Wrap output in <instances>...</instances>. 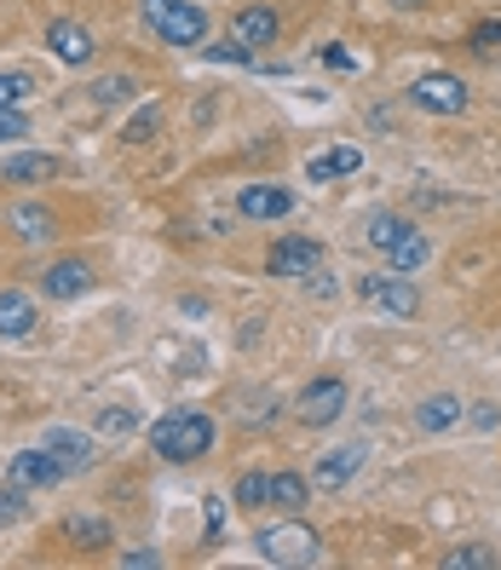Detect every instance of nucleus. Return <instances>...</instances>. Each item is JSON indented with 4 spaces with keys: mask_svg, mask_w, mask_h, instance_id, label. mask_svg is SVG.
<instances>
[{
    "mask_svg": "<svg viewBox=\"0 0 501 570\" xmlns=\"http://www.w3.org/2000/svg\"><path fill=\"white\" fill-rule=\"evenodd\" d=\"M47 47H52V58H58V63H70V70H81V63H92V52H98L92 29H81V23H70V18L47 23Z\"/></svg>",
    "mask_w": 501,
    "mask_h": 570,
    "instance_id": "9",
    "label": "nucleus"
},
{
    "mask_svg": "<svg viewBox=\"0 0 501 570\" xmlns=\"http://www.w3.org/2000/svg\"><path fill=\"white\" fill-rule=\"evenodd\" d=\"M466 47H473L484 63H501V18H484V23H473V36H466Z\"/></svg>",
    "mask_w": 501,
    "mask_h": 570,
    "instance_id": "27",
    "label": "nucleus"
},
{
    "mask_svg": "<svg viewBox=\"0 0 501 570\" xmlns=\"http://www.w3.org/2000/svg\"><path fill=\"white\" fill-rule=\"evenodd\" d=\"M29 513V501H23V490L18 484H7V490H0V530H7V524H18Z\"/></svg>",
    "mask_w": 501,
    "mask_h": 570,
    "instance_id": "32",
    "label": "nucleus"
},
{
    "mask_svg": "<svg viewBox=\"0 0 501 570\" xmlns=\"http://www.w3.org/2000/svg\"><path fill=\"white\" fill-rule=\"evenodd\" d=\"M219 530H225V495H203V542L208 548L219 542Z\"/></svg>",
    "mask_w": 501,
    "mask_h": 570,
    "instance_id": "31",
    "label": "nucleus"
},
{
    "mask_svg": "<svg viewBox=\"0 0 501 570\" xmlns=\"http://www.w3.org/2000/svg\"><path fill=\"white\" fill-rule=\"evenodd\" d=\"M392 7H397V12H410V7H426V0H392Z\"/></svg>",
    "mask_w": 501,
    "mask_h": 570,
    "instance_id": "36",
    "label": "nucleus"
},
{
    "mask_svg": "<svg viewBox=\"0 0 501 570\" xmlns=\"http://www.w3.org/2000/svg\"><path fill=\"white\" fill-rule=\"evenodd\" d=\"M312 501V479H299V473H272V508L277 513H299Z\"/></svg>",
    "mask_w": 501,
    "mask_h": 570,
    "instance_id": "21",
    "label": "nucleus"
},
{
    "mask_svg": "<svg viewBox=\"0 0 501 570\" xmlns=\"http://www.w3.org/2000/svg\"><path fill=\"white\" fill-rule=\"evenodd\" d=\"M18 132H29V127H23V116H18V105H0V145H12Z\"/></svg>",
    "mask_w": 501,
    "mask_h": 570,
    "instance_id": "34",
    "label": "nucleus"
},
{
    "mask_svg": "<svg viewBox=\"0 0 501 570\" xmlns=\"http://www.w3.org/2000/svg\"><path fill=\"white\" fill-rule=\"evenodd\" d=\"M36 92V76L29 70H0V105H23Z\"/></svg>",
    "mask_w": 501,
    "mask_h": 570,
    "instance_id": "30",
    "label": "nucleus"
},
{
    "mask_svg": "<svg viewBox=\"0 0 501 570\" xmlns=\"http://www.w3.org/2000/svg\"><path fill=\"white\" fill-rule=\"evenodd\" d=\"M426 254H432L426 237H421V230H410L404 243H392V248H386V265H392L397 277H410V272H421V265H426Z\"/></svg>",
    "mask_w": 501,
    "mask_h": 570,
    "instance_id": "22",
    "label": "nucleus"
},
{
    "mask_svg": "<svg viewBox=\"0 0 501 570\" xmlns=\"http://www.w3.org/2000/svg\"><path fill=\"white\" fill-rule=\"evenodd\" d=\"M363 461H370V444H341V450H328L317 461V490H346L357 473H363Z\"/></svg>",
    "mask_w": 501,
    "mask_h": 570,
    "instance_id": "12",
    "label": "nucleus"
},
{
    "mask_svg": "<svg viewBox=\"0 0 501 570\" xmlns=\"http://www.w3.org/2000/svg\"><path fill=\"white\" fill-rule=\"evenodd\" d=\"M208 63H254V47H243L237 36H230L225 47H208Z\"/></svg>",
    "mask_w": 501,
    "mask_h": 570,
    "instance_id": "33",
    "label": "nucleus"
},
{
    "mask_svg": "<svg viewBox=\"0 0 501 570\" xmlns=\"http://www.w3.org/2000/svg\"><path fill=\"white\" fill-rule=\"evenodd\" d=\"M132 92H139V81H132V76H98L92 81L98 105H121V98H132Z\"/></svg>",
    "mask_w": 501,
    "mask_h": 570,
    "instance_id": "29",
    "label": "nucleus"
},
{
    "mask_svg": "<svg viewBox=\"0 0 501 570\" xmlns=\"http://www.w3.org/2000/svg\"><path fill=\"white\" fill-rule=\"evenodd\" d=\"M357 167H363V150L357 145H334V150H323V156H312L306 161V179H346V174H357Z\"/></svg>",
    "mask_w": 501,
    "mask_h": 570,
    "instance_id": "17",
    "label": "nucleus"
},
{
    "mask_svg": "<svg viewBox=\"0 0 501 570\" xmlns=\"http://www.w3.org/2000/svg\"><path fill=\"white\" fill-rule=\"evenodd\" d=\"M139 18L156 41L167 47H196L208 41V12L196 7V0H139Z\"/></svg>",
    "mask_w": 501,
    "mask_h": 570,
    "instance_id": "2",
    "label": "nucleus"
},
{
    "mask_svg": "<svg viewBox=\"0 0 501 570\" xmlns=\"http://www.w3.org/2000/svg\"><path fill=\"white\" fill-rule=\"evenodd\" d=\"M98 432H105V439H132V432H139V410H127V404L98 410Z\"/></svg>",
    "mask_w": 501,
    "mask_h": 570,
    "instance_id": "26",
    "label": "nucleus"
},
{
    "mask_svg": "<svg viewBox=\"0 0 501 570\" xmlns=\"http://www.w3.org/2000/svg\"><path fill=\"white\" fill-rule=\"evenodd\" d=\"M357 299L363 306H375V312H386V317H415L421 312V294H415V283L410 277H357Z\"/></svg>",
    "mask_w": 501,
    "mask_h": 570,
    "instance_id": "4",
    "label": "nucleus"
},
{
    "mask_svg": "<svg viewBox=\"0 0 501 570\" xmlns=\"http://www.w3.org/2000/svg\"><path fill=\"white\" fill-rule=\"evenodd\" d=\"M36 328V299L23 288H0V334L7 341H23V334Z\"/></svg>",
    "mask_w": 501,
    "mask_h": 570,
    "instance_id": "15",
    "label": "nucleus"
},
{
    "mask_svg": "<svg viewBox=\"0 0 501 570\" xmlns=\"http://www.w3.org/2000/svg\"><path fill=\"white\" fill-rule=\"evenodd\" d=\"M230 501H237L243 513H259L265 501H272V473H243L237 490H230Z\"/></svg>",
    "mask_w": 501,
    "mask_h": 570,
    "instance_id": "25",
    "label": "nucleus"
},
{
    "mask_svg": "<svg viewBox=\"0 0 501 570\" xmlns=\"http://www.w3.org/2000/svg\"><path fill=\"white\" fill-rule=\"evenodd\" d=\"M341 410H346V381L341 375H323V381H312L306 392L294 397V415L306 421V426H334V421H341Z\"/></svg>",
    "mask_w": 501,
    "mask_h": 570,
    "instance_id": "5",
    "label": "nucleus"
},
{
    "mask_svg": "<svg viewBox=\"0 0 501 570\" xmlns=\"http://www.w3.org/2000/svg\"><path fill=\"white\" fill-rule=\"evenodd\" d=\"M121 564H127V570H132V564L150 570V564H156V553H150V548H139V553H121Z\"/></svg>",
    "mask_w": 501,
    "mask_h": 570,
    "instance_id": "35",
    "label": "nucleus"
},
{
    "mask_svg": "<svg viewBox=\"0 0 501 570\" xmlns=\"http://www.w3.org/2000/svg\"><path fill=\"white\" fill-rule=\"evenodd\" d=\"M12 230H18L23 243H52L58 219H52V208H36V203H23V208H12Z\"/></svg>",
    "mask_w": 501,
    "mask_h": 570,
    "instance_id": "20",
    "label": "nucleus"
},
{
    "mask_svg": "<svg viewBox=\"0 0 501 570\" xmlns=\"http://www.w3.org/2000/svg\"><path fill=\"white\" fill-rule=\"evenodd\" d=\"M63 542L98 553V548H110V524L98 519V513H70V519H63Z\"/></svg>",
    "mask_w": 501,
    "mask_h": 570,
    "instance_id": "18",
    "label": "nucleus"
},
{
    "mask_svg": "<svg viewBox=\"0 0 501 570\" xmlns=\"http://www.w3.org/2000/svg\"><path fill=\"white\" fill-rule=\"evenodd\" d=\"M52 174H58V156L52 150H23V156H12L7 167H0V179H7V185H41Z\"/></svg>",
    "mask_w": 501,
    "mask_h": 570,
    "instance_id": "16",
    "label": "nucleus"
},
{
    "mask_svg": "<svg viewBox=\"0 0 501 570\" xmlns=\"http://www.w3.org/2000/svg\"><path fill=\"white\" fill-rule=\"evenodd\" d=\"M254 548H259V559L265 564H317V530H306L294 513H288V524H277V530H259L254 535Z\"/></svg>",
    "mask_w": 501,
    "mask_h": 570,
    "instance_id": "3",
    "label": "nucleus"
},
{
    "mask_svg": "<svg viewBox=\"0 0 501 570\" xmlns=\"http://www.w3.org/2000/svg\"><path fill=\"white\" fill-rule=\"evenodd\" d=\"M41 444L58 455V466H63V473H87V466L98 461V444L87 439V432H70V426H52V432H41Z\"/></svg>",
    "mask_w": 501,
    "mask_h": 570,
    "instance_id": "11",
    "label": "nucleus"
},
{
    "mask_svg": "<svg viewBox=\"0 0 501 570\" xmlns=\"http://www.w3.org/2000/svg\"><path fill=\"white\" fill-rule=\"evenodd\" d=\"M439 564H444V570H495V564H501V553H495V548H484V542H461V548H450Z\"/></svg>",
    "mask_w": 501,
    "mask_h": 570,
    "instance_id": "24",
    "label": "nucleus"
},
{
    "mask_svg": "<svg viewBox=\"0 0 501 570\" xmlns=\"http://www.w3.org/2000/svg\"><path fill=\"white\" fill-rule=\"evenodd\" d=\"M410 230H415V225H410L404 214H375V219H370V230H363V243H370V248H381V254H386L392 243H404Z\"/></svg>",
    "mask_w": 501,
    "mask_h": 570,
    "instance_id": "23",
    "label": "nucleus"
},
{
    "mask_svg": "<svg viewBox=\"0 0 501 570\" xmlns=\"http://www.w3.org/2000/svg\"><path fill=\"white\" fill-rule=\"evenodd\" d=\"M265 272H272V277H312V272H323V243H312V237H277L272 254H265Z\"/></svg>",
    "mask_w": 501,
    "mask_h": 570,
    "instance_id": "7",
    "label": "nucleus"
},
{
    "mask_svg": "<svg viewBox=\"0 0 501 570\" xmlns=\"http://www.w3.org/2000/svg\"><path fill=\"white\" fill-rule=\"evenodd\" d=\"M156 127H161V105H145L139 116H127L121 139H127V145H150V139H156Z\"/></svg>",
    "mask_w": 501,
    "mask_h": 570,
    "instance_id": "28",
    "label": "nucleus"
},
{
    "mask_svg": "<svg viewBox=\"0 0 501 570\" xmlns=\"http://www.w3.org/2000/svg\"><path fill=\"white\" fill-rule=\"evenodd\" d=\"M415 426H421V432H450V426H461V397H450V392L426 397V404L415 410Z\"/></svg>",
    "mask_w": 501,
    "mask_h": 570,
    "instance_id": "19",
    "label": "nucleus"
},
{
    "mask_svg": "<svg viewBox=\"0 0 501 570\" xmlns=\"http://www.w3.org/2000/svg\"><path fill=\"white\" fill-rule=\"evenodd\" d=\"M288 208H294V196H288L283 185H243V190H237V214L254 219V225L288 219Z\"/></svg>",
    "mask_w": 501,
    "mask_h": 570,
    "instance_id": "10",
    "label": "nucleus"
},
{
    "mask_svg": "<svg viewBox=\"0 0 501 570\" xmlns=\"http://www.w3.org/2000/svg\"><path fill=\"white\" fill-rule=\"evenodd\" d=\"M150 450H156L161 461H174V466L203 461V455L214 450V421H208L203 410H167V415L150 426Z\"/></svg>",
    "mask_w": 501,
    "mask_h": 570,
    "instance_id": "1",
    "label": "nucleus"
},
{
    "mask_svg": "<svg viewBox=\"0 0 501 570\" xmlns=\"http://www.w3.org/2000/svg\"><path fill=\"white\" fill-rule=\"evenodd\" d=\"M410 98H415L421 110H432V116H461L466 110V81L432 70V76H415L410 81Z\"/></svg>",
    "mask_w": 501,
    "mask_h": 570,
    "instance_id": "6",
    "label": "nucleus"
},
{
    "mask_svg": "<svg viewBox=\"0 0 501 570\" xmlns=\"http://www.w3.org/2000/svg\"><path fill=\"white\" fill-rule=\"evenodd\" d=\"M230 36L259 52V47H272V41L283 36V18H277L272 7H243L237 18H230Z\"/></svg>",
    "mask_w": 501,
    "mask_h": 570,
    "instance_id": "13",
    "label": "nucleus"
},
{
    "mask_svg": "<svg viewBox=\"0 0 501 570\" xmlns=\"http://www.w3.org/2000/svg\"><path fill=\"white\" fill-rule=\"evenodd\" d=\"M92 288V272H87V259H58L41 272V294L47 299H81Z\"/></svg>",
    "mask_w": 501,
    "mask_h": 570,
    "instance_id": "14",
    "label": "nucleus"
},
{
    "mask_svg": "<svg viewBox=\"0 0 501 570\" xmlns=\"http://www.w3.org/2000/svg\"><path fill=\"white\" fill-rule=\"evenodd\" d=\"M58 479H70L58 466V455L47 450V444H36V450H18L12 461H7V484H18V490H52Z\"/></svg>",
    "mask_w": 501,
    "mask_h": 570,
    "instance_id": "8",
    "label": "nucleus"
}]
</instances>
